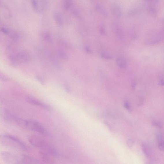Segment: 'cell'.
<instances>
[{
	"label": "cell",
	"instance_id": "6da1fadb",
	"mask_svg": "<svg viewBox=\"0 0 164 164\" xmlns=\"http://www.w3.org/2000/svg\"><path fill=\"white\" fill-rule=\"evenodd\" d=\"M12 121L22 128L36 132L45 136L49 135L48 130L39 122L23 119L14 116L13 117Z\"/></svg>",
	"mask_w": 164,
	"mask_h": 164
},
{
	"label": "cell",
	"instance_id": "7a4b0ae2",
	"mask_svg": "<svg viewBox=\"0 0 164 164\" xmlns=\"http://www.w3.org/2000/svg\"><path fill=\"white\" fill-rule=\"evenodd\" d=\"M0 142L8 148L16 150L26 151L27 148L21 140L10 134H0Z\"/></svg>",
	"mask_w": 164,
	"mask_h": 164
},
{
	"label": "cell",
	"instance_id": "3957f363",
	"mask_svg": "<svg viewBox=\"0 0 164 164\" xmlns=\"http://www.w3.org/2000/svg\"><path fill=\"white\" fill-rule=\"evenodd\" d=\"M28 140L31 144L36 148L43 149L52 156H58V152L55 148L50 145L44 140L35 135H31L28 137Z\"/></svg>",
	"mask_w": 164,
	"mask_h": 164
},
{
	"label": "cell",
	"instance_id": "277c9868",
	"mask_svg": "<svg viewBox=\"0 0 164 164\" xmlns=\"http://www.w3.org/2000/svg\"><path fill=\"white\" fill-rule=\"evenodd\" d=\"M1 156L3 160L8 163L22 164L20 156H19L10 152L5 151H2L1 152Z\"/></svg>",
	"mask_w": 164,
	"mask_h": 164
},
{
	"label": "cell",
	"instance_id": "5b68a950",
	"mask_svg": "<svg viewBox=\"0 0 164 164\" xmlns=\"http://www.w3.org/2000/svg\"><path fill=\"white\" fill-rule=\"evenodd\" d=\"M26 100L29 103L43 108L48 111L52 110V108L47 105L43 103L42 102L38 100L36 98L31 96H28L26 98Z\"/></svg>",
	"mask_w": 164,
	"mask_h": 164
},
{
	"label": "cell",
	"instance_id": "8992f818",
	"mask_svg": "<svg viewBox=\"0 0 164 164\" xmlns=\"http://www.w3.org/2000/svg\"><path fill=\"white\" fill-rule=\"evenodd\" d=\"M16 57L18 62L23 64L28 63L30 60V57L27 53L20 52L17 54Z\"/></svg>",
	"mask_w": 164,
	"mask_h": 164
},
{
	"label": "cell",
	"instance_id": "52a82bcc",
	"mask_svg": "<svg viewBox=\"0 0 164 164\" xmlns=\"http://www.w3.org/2000/svg\"><path fill=\"white\" fill-rule=\"evenodd\" d=\"M22 164H37L39 163L38 161L35 158L23 154L20 156Z\"/></svg>",
	"mask_w": 164,
	"mask_h": 164
},
{
	"label": "cell",
	"instance_id": "ba28073f",
	"mask_svg": "<svg viewBox=\"0 0 164 164\" xmlns=\"http://www.w3.org/2000/svg\"><path fill=\"white\" fill-rule=\"evenodd\" d=\"M111 10L112 15L117 18H119L121 16L122 11L119 6L116 4L111 5Z\"/></svg>",
	"mask_w": 164,
	"mask_h": 164
},
{
	"label": "cell",
	"instance_id": "9c48e42d",
	"mask_svg": "<svg viewBox=\"0 0 164 164\" xmlns=\"http://www.w3.org/2000/svg\"><path fill=\"white\" fill-rule=\"evenodd\" d=\"M158 147L160 150L161 151L164 150V140L162 134L159 133L157 135Z\"/></svg>",
	"mask_w": 164,
	"mask_h": 164
},
{
	"label": "cell",
	"instance_id": "30bf717a",
	"mask_svg": "<svg viewBox=\"0 0 164 164\" xmlns=\"http://www.w3.org/2000/svg\"><path fill=\"white\" fill-rule=\"evenodd\" d=\"M116 64L119 67L121 68H124L127 66V63L125 60L122 57H118L116 61Z\"/></svg>",
	"mask_w": 164,
	"mask_h": 164
},
{
	"label": "cell",
	"instance_id": "8fae6325",
	"mask_svg": "<svg viewBox=\"0 0 164 164\" xmlns=\"http://www.w3.org/2000/svg\"><path fill=\"white\" fill-rule=\"evenodd\" d=\"M142 148L146 156L147 157H150V151L149 150L147 146L145 144H143L142 145Z\"/></svg>",
	"mask_w": 164,
	"mask_h": 164
},
{
	"label": "cell",
	"instance_id": "7c38bea8",
	"mask_svg": "<svg viewBox=\"0 0 164 164\" xmlns=\"http://www.w3.org/2000/svg\"><path fill=\"white\" fill-rule=\"evenodd\" d=\"M98 9L99 12L102 14V15L105 17H107L108 16L107 11L104 7L102 6H99L98 7Z\"/></svg>",
	"mask_w": 164,
	"mask_h": 164
},
{
	"label": "cell",
	"instance_id": "4fadbf2b",
	"mask_svg": "<svg viewBox=\"0 0 164 164\" xmlns=\"http://www.w3.org/2000/svg\"><path fill=\"white\" fill-rule=\"evenodd\" d=\"M9 60L12 66H16L17 65V62L18 61H17L16 57H14L13 55H10L9 57Z\"/></svg>",
	"mask_w": 164,
	"mask_h": 164
},
{
	"label": "cell",
	"instance_id": "5bb4252c",
	"mask_svg": "<svg viewBox=\"0 0 164 164\" xmlns=\"http://www.w3.org/2000/svg\"><path fill=\"white\" fill-rule=\"evenodd\" d=\"M58 54L59 56L63 59L65 60L68 59V57L65 52L62 51H59L58 52Z\"/></svg>",
	"mask_w": 164,
	"mask_h": 164
},
{
	"label": "cell",
	"instance_id": "9a60e30c",
	"mask_svg": "<svg viewBox=\"0 0 164 164\" xmlns=\"http://www.w3.org/2000/svg\"><path fill=\"white\" fill-rule=\"evenodd\" d=\"M134 143V141L133 139H128L127 141V144L128 147L131 148L133 146Z\"/></svg>",
	"mask_w": 164,
	"mask_h": 164
},
{
	"label": "cell",
	"instance_id": "2e32d148",
	"mask_svg": "<svg viewBox=\"0 0 164 164\" xmlns=\"http://www.w3.org/2000/svg\"><path fill=\"white\" fill-rule=\"evenodd\" d=\"M101 57L102 58L107 59H110L112 58V57H111L110 55L107 53H104L101 54Z\"/></svg>",
	"mask_w": 164,
	"mask_h": 164
},
{
	"label": "cell",
	"instance_id": "e0dca14e",
	"mask_svg": "<svg viewBox=\"0 0 164 164\" xmlns=\"http://www.w3.org/2000/svg\"><path fill=\"white\" fill-rule=\"evenodd\" d=\"M18 35L16 33H14L12 34L11 38L13 40H18Z\"/></svg>",
	"mask_w": 164,
	"mask_h": 164
},
{
	"label": "cell",
	"instance_id": "ac0fdd59",
	"mask_svg": "<svg viewBox=\"0 0 164 164\" xmlns=\"http://www.w3.org/2000/svg\"><path fill=\"white\" fill-rule=\"evenodd\" d=\"M153 125L155 126H157L160 128H161L162 126V124L161 122H153Z\"/></svg>",
	"mask_w": 164,
	"mask_h": 164
},
{
	"label": "cell",
	"instance_id": "d6986e66",
	"mask_svg": "<svg viewBox=\"0 0 164 164\" xmlns=\"http://www.w3.org/2000/svg\"><path fill=\"white\" fill-rule=\"evenodd\" d=\"M124 107L126 108L127 110H128L129 112H131V108L130 105L128 103V102H125L124 105Z\"/></svg>",
	"mask_w": 164,
	"mask_h": 164
},
{
	"label": "cell",
	"instance_id": "ffe728a7",
	"mask_svg": "<svg viewBox=\"0 0 164 164\" xmlns=\"http://www.w3.org/2000/svg\"><path fill=\"white\" fill-rule=\"evenodd\" d=\"M1 31L3 33L6 34H8L9 33V31L7 28L5 27H2L1 28Z\"/></svg>",
	"mask_w": 164,
	"mask_h": 164
},
{
	"label": "cell",
	"instance_id": "44dd1931",
	"mask_svg": "<svg viewBox=\"0 0 164 164\" xmlns=\"http://www.w3.org/2000/svg\"><path fill=\"white\" fill-rule=\"evenodd\" d=\"M0 80L3 81H8V79L1 74H0Z\"/></svg>",
	"mask_w": 164,
	"mask_h": 164
},
{
	"label": "cell",
	"instance_id": "7402d4cb",
	"mask_svg": "<svg viewBox=\"0 0 164 164\" xmlns=\"http://www.w3.org/2000/svg\"><path fill=\"white\" fill-rule=\"evenodd\" d=\"M104 123L105 125L107 126L108 127V128L109 129L110 131L112 130V127H111L109 124H108V122L106 121H104Z\"/></svg>",
	"mask_w": 164,
	"mask_h": 164
},
{
	"label": "cell",
	"instance_id": "603a6c76",
	"mask_svg": "<svg viewBox=\"0 0 164 164\" xmlns=\"http://www.w3.org/2000/svg\"><path fill=\"white\" fill-rule=\"evenodd\" d=\"M85 50H86V52L87 53H90V54L92 53V51H91V50L87 46H86L85 47Z\"/></svg>",
	"mask_w": 164,
	"mask_h": 164
},
{
	"label": "cell",
	"instance_id": "cb8c5ba5",
	"mask_svg": "<svg viewBox=\"0 0 164 164\" xmlns=\"http://www.w3.org/2000/svg\"><path fill=\"white\" fill-rule=\"evenodd\" d=\"M159 85H160L161 86H163L164 81L163 79H161L159 82Z\"/></svg>",
	"mask_w": 164,
	"mask_h": 164
},
{
	"label": "cell",
	"instance_id": "d4e9b609",
	"mask_svg": "<svg viewBox=\"0 0 164 164\" xmlns=\"http://www.w3.org/2000/svg\"><path fill=\"white\" fill-rule=\"evenodd\" d=\"M100 33L102 34H105V31L104 28L102 27L100 29Z\"/></svg>",
	"mask_w": 164,
	"mask_h": 164
},
{
	"label": "cell",
	"instance_id": "484cf974",
	"mask_svg": "<svg viewBox=\"0 0 164 164\" xmlns=\"http://www.w3.org/2000/svg\"><path fill=\"white\" fill-rule=\"evenodd\" d=\"M37 79L40 82V83L42 84L43 83V81L42 78H41L40 77H37Z\"/></svg>",
	"mask_w": 164,
	"mask_h": 164
},
{
	"label": "cell",
	"instance_id": "4316f807",
	"mask_svg": "<svg viewBox=\"0 0 164 164\" xmlns=\"http://www.w3.org/2000/svg\"><path fill=\"white\" fill-rule=\"evenodd\" d=\"M136 84L135 82H133L132 84V88L133 90H134L135 88Z\"/></svg>",
	"mask_w": 164,
	"mask_h": 164
},
{
	"label": "cell",
	"instance_id": "83f0119b",
	"mask_svg": "<svg viewBox=\"0 0 164 164\" xmlns=\"http://www.w3.org/2000/svg\"><path fill=\"white\" fill-rule=\"evenodd\" d=\"M65 89H66V91L67 92H70V89L69 88H68V87H66Z\"/></svg>",
	"mask_w": 164,
	"mask_h": 164
},
{
	"label": "cell",
	"instance_id": "f1b7e54d",
	"mask_svg": "<svg viewBox=\"0 0 164 164\" xmlns=\"http://www.w3.org/2000/svg\"><path fill=\"white\" fill-rule=\"evenodd\" d=\"M146 1H149V0H146Z\"/></svg>",
	"mask_w": 164,
	"mask_h": 164
}]
</instances>
